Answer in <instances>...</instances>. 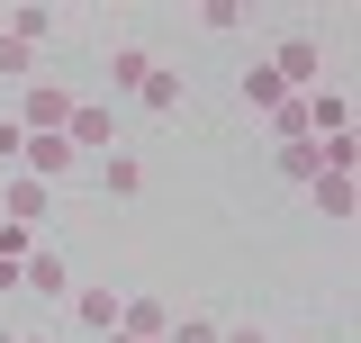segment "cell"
<instances>
[{
    "label": "cell",
    "mask_w": 361,
    "mask_h": 343,
    "mask_svg": "<svg viewBox=\"0 0 361 343\" xmlns=\"http://www.w3.org/2000/svg\"><path fill=\"white\" fill-rule=\"evenodd\" d=\"M298 343H316V335H298Z\"/></svg>",
    "instance_id": "23"
},
{
    "label": "cell",
    "mask_w": 361,
    "mask_h": 343,
    "mask_svg": "<svg viewBox=\"0 0 361 343\" xmlns=\"http://www.w3.org/2000/svg\"><path fill=\"white\" fill-rule=\"evenodd\" d=\"M18 289H27V299H37V307H54V316H63V299H73L82 280H73V262H63V253H54V244H45V235H37V253L18 262Z\"/></svg>",
    "instance_id": "2"
},
{
    "label": "cell",
    "mask_w": 361,
    "mask_h": 343,
    "mask_svg": "<svg viewBox=\"0 0 361 343\" xmlns=\"http://www.w3.org/2000/svg\"><path fill=\"white\" fill-rule=\"evenodd\" d=\"M217 343H271V335H262V316H226V335H217Z\"/></svg>",
    "instance_id": "20"
},
{
    "label": "cell",
    "mask_w": 361,
    "mask_h": 343,
    "mask_svg": "<svg viewBox=\"0 0 361 343\" xmlns=\"http://www.w3.org/2000/svg\"><path fill=\"white\" fill-rule=\"evenodd\" d=\"M307 199H316V217H325V226H353L361 181H353V172H316V181H307Z\"/></svg>",
    "instance_id": "7"
},
{
    "label": "cell",
    "mask_w": 361,
    "mask_h": 343,
    "mask_svg": "<svg viewBox=\"0 0 361 343\" xmlns=\"http://www.w3.org/2000/svg\"><path fill=\"white\" fill-rule=\"evenodd\" d=\"M0 28H9V37H27V45H45V28H54V9H37V0H27V9H9Z\"/></svg>",
    "instance_id": "17"
},
{
    "label": "cell",
    "mask_w": 361,
    "mask_h": 343,
    "mask_svg": "<svg viewBox=\"0 0 361 343\" xmlns=\"http://www.w3.org/2000/svg\"><path fill=\"white\" fill-rule=\"evenodd\" d=\"M135 109H145V118H180V109H190V82H180L172 64H154L145 90H135Z\"/></svg>",
    "instance_id": "8"
},
{
    "label": "cell",
    "mask_w": 361,
    "mask_h": 343,
    "mask_svg": "<svg viewBox=\"0 0 361 343\" xmlns=\"http://www.w3.org/2000/svg\"><path fill=\"white\" fill-rule=\"evenodd\" d=\"M271 73H280V90H289V100H307V90H325V37H280L262 54Z\"/></svg>",
    "instance_id": "1"
},
{
    "label": "cell",
    "mask_w": 361,
    "mask_h": 343,
    "mask_svg": "<svg viewBox=\"0 0 361 343\" xmlns=\"http://www.w3.org/2000/svg\"><path fill=\"white\" fill-rule=\"evenodd\" d=\"M73 163H82V154H73L63 136H27V154H18V172H27V181H45V190H54Z\"/></svg>",
    "instance_id": "10"
},
{
    "label": "cell",
    "mask_w": 361,
    "mask_h": 343,
    "mask_svg": "<svg viewBox=\"0 0 361 343\" xmlns=\"http://www.w3.org/2000/svg\"><path fill=\"white\" fill-rule=\"evenodd\" d=\"M145 73H154V54H145V45H109V100H135Z\"/></svg>",
    "instance_id": "13"
},
{
    "label": "cell",
    "mask_w": 361,
    "mask_h": 343,
    "mask_svg": "<svg viewBox=\"0 0 361 343\" xmlns=\"http://www.w3.org/2000/svg\"><path fill=\"white\" fill-rule=\"evenodd\" d=\"M280 172L289 181H316V136H280Z\"/></svg>",
    "instance_id": "16"
},
{
    "label": "cell",
    "mask_w": 361,
    "mask_h": 343,
    "mask_svg": "<svg viewBox=\"0 0 361 343\" xmlns=\"http://www.w3.org/2000/svg\"><path fill=\"white\" fill-rule=\"evenodd\" d=\"M63 145H73L82 163L118 154V109H109V100H73V127H63Z\"/></svg>",
    "instance_id": "3"
},
{
    "label": "cell",
    "mask_w": 361,
    "mask_h": 343,
    "mask_svg": "<svg viewBox=\"0 0 361 343\" xmlns=\"http://www.w3.org/2000/svg\"><path fill=\"white\" fill-rule=\"evenodd\" d=\"M90 190H99V199H135V190H145V163L118 145V154H99V163H90Z\"/></svg>",
    "instance_id": "11"
},
{
    "label": "cell",
    "mask_w": 361,
    "mask_h": 343,
    "mask_svg": "<svg viewBox=\"0 0 361 343\" xmlns=\"http://www.w3.org/2000/svg\"><path fill=\"white\" fill-rule=\"evenodd\" d=\"M18 154H27V127H18V118H0V163H18Z\"/></svg>",
    "instance_id": "21"
},
{
    "label": "cell",
    "mask_w": 361,
    "mask_h": 343,
    "mask_svg": "<svg viewBox=\"0 0 361 343\" xmlns=\"http://www.w3.org/2000/svg\"><path fill=\"white\" fill-rule=\"evenodd\" d=\"M0 82H18V90L37 82V45H27V37H9V28H0Z\"/></svg>",
    "instance_id": "14"
},
{
    "label": "cell",
    "mask_w": 361,
    "mask_h": 343,
    "mask_svg": "<svg viewBox=\"0 0 361 343\" xmlns=\"http://www.w3.org/2000/svg\"><path fill=\"white\" fill-rule=\"evenodd\" d=\"M45 208H54V190H45V181H27V172H9V181H0V226H27V235H37Z\"/></svg>",
    "instance_id": "6"
},
{
    "label": "cell",
    "mask_w": 361,
    "mask_h": 343,
    "mask_svg": "<svg viewBox=\"0 0 361 343\" xmlns=\"http://www.w3.org/2000/svg\"><path fill=\"white\" fill-rule=\"evenodd\" d=\"M235 100H244V109H253V118H280V109H289V90H280V73H271L262 54H253V64H244V82H235Z\"/></svg>",
    "instance_id": "9"
},
{
    "label": "cell",
    "mask_w": 361,
    "mask_h": 343,
    "mask_svg": "<svg viewBox=\"0 0 361 343\" xmlns=\"http://www.w3.org/2000/svg\"><path fill=\"white\" fill-rule=\"evenodd\" d=\"M18 127H27V136H63V127H73V90H63V82H27V90H18Z\"/></svg>",
    "instance_id": "4"
},
{
    "label": "cell",
    "mask_w": 361,
    "mask_h": 343,
    "mask_svg": "<svg viewBox=\"0 0 361 343\" xmlns=\"http://www.w3.org/2000/svg\"><path fill=\"white\" fill-rule=\"evenodd\" d=\"M190 18H199V28H208V37H235V28H244V0H199V9H190Z\"/></svg>",
    "instance_id": "15"
},
{
    "label": "cell",
    "mask_w": 361,
    "mask_h": 343,
    "mask_svg": "<svg viewBox=\"0 0 361 343\" xmlns=\"http://www.w3.org/2000/svg\"><path fill=\"white\" fill-rule=\"evenodd\" d=\"M217 335H226V316H172L163 343H217Z\"/></svg>",
    "instance_id": "19"
},
{
    "label": "cell",
    "mask_w": 361,
    "mask_h": 343,
    "mask_svg": "<svg viewBox=\"0 0 361 343\" xmlns=\"http://www.w3.org/2000/svg\"><path fill=\"white\" fill-rule=\"evenodd\" d=\"M118 335H127V343H163V335H172V307H163V299H118Z\"/></svg>",
    "instance_id": "12"
},
{
    "label": "cell",
    "mask_w": 361,
    "mask_h": 343,
    "mask_svg": "<svg viewBox=\"0 0 361 343\" xmlns=\"http://www.w3.org/2000/svg\"><path fill=\"white\" fill-rule=\"evenodd\" d=\"M0 289H18V262H9V253H0Z\"/></svg>",
    "instance_id": "22"
},
{
    "label": "cell",
    "mask_w": 361,
    "mask_h": 343,
    "mask_svg": "<svg viewBox=\"0 0 361 343\" xmlns=\"http://www.w3.org/2000/svg\"><path fill=\"white\" fill-rule=\"evenodd\" d=\"M316 172H361V145L353 136H325V145H316Z\"/></svg>",
    "instance_id": "18"
},
{
    "label": "cell",
    "mask_w": 361,
    "mask_h": 343,
    "mask_svg": "<svg viewBox=\"0 0 361 343\" xmlns=\"http://www.w3.org/2000/svg\"><path fill=\"white\" fill-rule=\"evenodd\" d=\"M63 316H73L90 343H109V335H118V289H109V280H82V289L63 299Z\"/></svg>",
    "instance_id": "5"
}]
</instances>
